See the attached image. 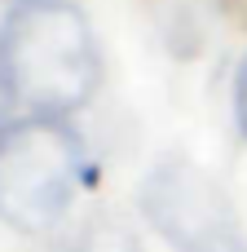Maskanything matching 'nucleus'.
I'll list each match as a JSON object with an SVG mask.
<instances>
[{
	"label": "nucleus",
	"instance_id": "obj_5",
	"mask_svg": "<svg viewBox=\"0 0 247 252\" xmlns=\"http://www.w3.org/2000/svg\"><path fill=\"white\" fill-rule=\"evenodd\" d=\"M13 106V97H9V84H4V75H0V128H4V111Z\"/></svg>",
	"mask_w": 247,
	"mask_h": 252
},
{
	"label": "nucleus",
	"instance_id": "obj_1",
	"mask_svg": "<svg viewBox=\"0 0 247 252\" xmlns=\"http://www.w3.org/2000/svg\"><path fill=\"white\" fill-rule=\"evenodd\" d=\"M0 75L31 115L80 111L102 80L88 18L71 0H18L0 22Z\"/></svg>",
	"mask_w": 247,
	"mask_h": 252
},
{
	"label": "nucleus",
	"instance_id": "obj_3",
	"mask_svg": "<svg viewBox=\"0 0 247 252\" xmlns=\"http://www.w3.org/2000/svg\"><path fill=\"white\" fill-rule=\"evenodd\" d=\"M141 217L172 252H247L230 195L190 159H159L141 182Z\"/></svg>",
	"mask_w": 247,
	"mask_h": 252
},
{
	"label": "nucleus",
	"instance_id": "obj_4",
	"mask_svg": "<svg viewBox=\"0 0 247 252\" xmlns=\"http://www.w3.org/2000/svg\"><path fill=\"white\" fill-rule=\"evenodd\" d=\"M234 120H239V133L247 137V58L234 75Z\"/></svg>",
	"mask_w": 247,
	"mask_h": 252
},
{
	"label": "nucleus",
	"instance_id": "obj_2",
	"mask_svg": "<svg viewBox=\"0 0 247 252\" xmlns=\"http://www.w3.org/2000/svg\"><path fill=\"white\" fill-rule=\"evenodd\" d=\"M88 173L80 137L57 115H27L0 128V221L40 235L57 226Z\"/></svg>",
	"mask_w": 247,
	"mask_h": 252
}]
</instances>
